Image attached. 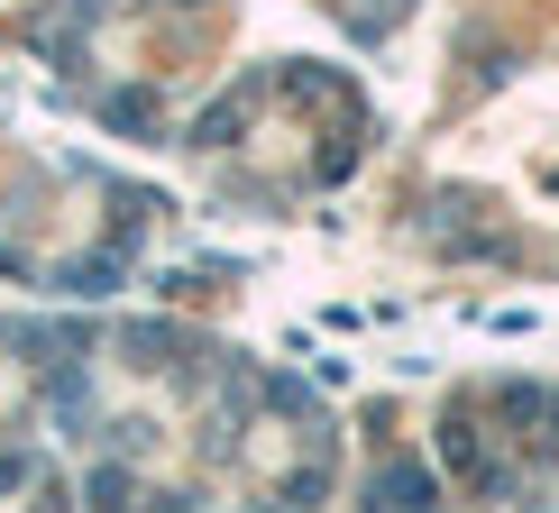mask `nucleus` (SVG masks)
Instances as JSON below:
<instances>
[{"instance_id":"1","label":"nucleus","mask_w":559,"mask_h":513,"mask_svg":"<svg viewBox=\"0 0 559 513\" xmlns=\"http://www.w3.org/2000/svg\"><path fill=\"white\" fill-rule=\"evenodd\" d=\"M440 504V477L423 458H377V477H367V513H431Z\"/></svg>"},{"instance_id":"2","label":"nucleus","mask_w":559,"mask_h":513,"mask_svg":"<svg viewBox=\"0 0 559 513\" xmlns=\"http://www.w3.org/2000/svg\"><path fill=\"white\" fill-rule=\"evenodd\" d=\"M248 110H258V83H248V92H229V102H212V110H202V120H193V147H229V138L248 129Z\"/></svg>"},{"instance_id":"3","label":"nucleus","mask_w":559,"mask_h":513,"mask_svg":"<svg viewBox=\"0 0 559 513\" xmlns=\"http://www.w3.org/2000/svg\"><path fill=\"white\" fill-rule=\"evenodd\" d=\"M83 496H92V513H156L147 496H138V477H129V468H92Z\"/></svg>"},{"instance_id":"4","label":"nucleus","mask_w":559,"mask_h":513,"mask_svg":"<svg viewBox=\"0 0 559 513\" xmlns=\"http://www.w3.org/2000/svg\"><path fill=\"white\" fill-rule=\"evenodd\" d=\"M129 348H138V367H175V331H166V321H138V331H129Z\"/></svg>"},{"instance_id":"5","label":"nucleus","mask_w":559,"mask_h":513,"mask_svg":"<svg viewBox=\"0 0 559 513\" xmlns=\"http://www.w3.org/2000/svg\"><path fill=\"white\" fill-rule=\"evenodd\" d=\"M321 496H331V468H294V477H285V504H294V513H312Z\"/></svg>"},{"instance_id":"6","label":"nucleus","mask_w":559,"mask_h":513,"mask_svg":"<svg viewBox=\"0 0 559 513\" xmlns=\"http://www.w3.org/2000/svg\"><path fill=\"white\" fill-rule=\"evenodd\" d=\"M110 275H120V256H83V266H64V285L74 294H110Z\"/></svg>"},{"instance_id":"7","label":"nucleus","mask_w":559,"mask_h":513,"mask_svg":"<svg viewBox=\"0 0 559 513\" xmlns=\"http://www.w3.org/2000/svg\"><path fill=\"white\" fill-rule=\"evenodd\" d=\"M110 120H120V129H156V102H147V92H110Z\"/></svg>"},{"instance_id":"8","label":"nucleus","mask_w":559,"mask_h":513,"mask_svg":"<svg viewBox=\"0 0 559 513\" xmlns=\"http://www.w3.org/2000/svg\"><path fill=\"white\" fill-rule=\"evenodd\" d=\"M19 477H28V458H0V496H10V486H19Z\"/></svg>"},{"instance_id":"9","label":"nucleus","mask_w":559,"mask_h":513,"mask_svg":"<svg viewBox=\"0 0 559 513\" xmlns=\"http://www.w3.org/2000/svg\"><path fill=\"white\" fill-rule=\"evenodd\" d=\"M37 513H64V496H46V504H37Z\"/></svg>"}]
</instances>
